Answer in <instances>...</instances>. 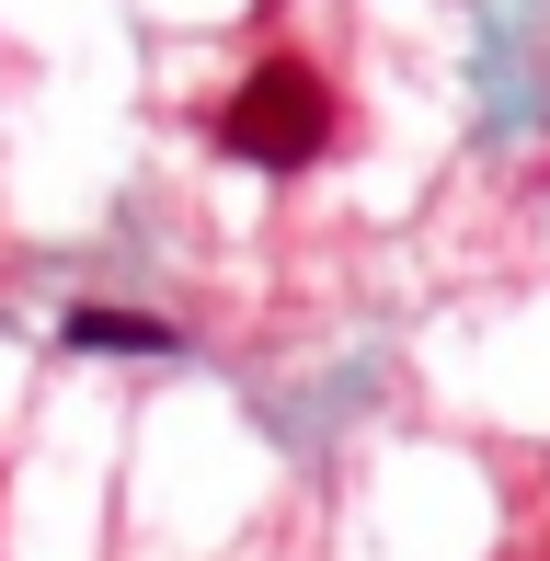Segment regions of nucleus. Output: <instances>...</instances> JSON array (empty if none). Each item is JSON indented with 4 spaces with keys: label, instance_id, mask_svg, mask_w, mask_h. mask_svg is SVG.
I'll list each match as a JSON object with an SVG mask.
<instances>
[{
    "label": "nucleus",
    "instance_id": "nucleus-1",
    "mask_svg": "<svg viewBox=\"0 0 550 561\" xmlns=\"http://www.w3.org/2000/svg\"><path fill=\"white\" fill-rule=\"evenodd\" d=\"M333 126H344V92L321 81L310 58H264L253 81L218 104V149L253 161V172H310L321 149H333Z\"/></svg>",
    "mask_w": 550,
    "mask_h": 561
},
{
    "label": "nucleus",
    "instance_id": "nucleus-2",
    "mask_svg": "<svg viewBox=\"0 0 550 561\" xmlns=\"http://www.w3.org/2000/svg\"><path fill=\"white\" fill-rule=\"evenodd\" d=\"M69 344H92V355H161L172 333H161V321H138V310H69Z\"/></svg>",
    "mask_w": 550,
    "mask_h": 561
}]
</instances>
